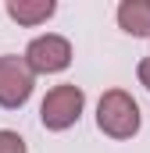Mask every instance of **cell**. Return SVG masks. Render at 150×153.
<instances>
[{"label": "cell", "instance_id": "cell-8", "mask_svg": "<svg viewBox=\"0 0 150 153\" xmlns=\"http://www.w3.org/2000/svg\"><path fill=\"white\" fill-rule=\"evenodd\" d=\"M136 75H140V82H143V85L150 89V57H143V61H140V68H136Z\"/></svg>", "mask_w": 150, "mask_h": 153}, {"label": "cell", "instance_id": "cell-7", "mask_svg": "<svg viewBox=\"0 0 150 153\" xmlns=\"http://www.w3.org/2000/svg\"><path fill=\"white\" fill-rule=\"evenodd\" d=\"M0 153H25V139L11 128H0Z\"/></svg>", "mask_w": 150, "mask_h": 153}, {"label": "cell", "instance_id": "cell-1", "mask_svg": "<svg viewBox=\"0 0 150 153\" xmlns=\"http://www.w3.org/2000/svg\"><path fill=\"white\" fill-rule=\"evenodd\" d=\"M97 128L111 139H132L140 132V103L125 89H107L97 103Z\"/></svg>", "mask_w": 150, "mask_h": 153}, {"label": "cell", "instance_id": "cell-4", "mask_svg": "<svg viewBox=\"0 0 150 153\" xmlns=\"http://www.w3.org/2000/svg\"><path fill=\"white\" fill-rule=\"evenodd\" d=\"M22 57L29 61V68L36 75H54V71H64L72 64V43L64 36H57V32H46V36L32 39Z\"/></svg>", "mask_w": 150, "mask_h": 153}, {"label": "cell", "instance_id": "cell-2", "mask_svg": "<svg viewBox=\"0 0 150 153\" xmlns=\"http://www.w3.org/2000/svg\"><path fill=\"white\" fill-rule=\"evenodd\" d=\"M82 107H86V93L75 82H64V85H54L43 96L39 121H43L46 132H64V128H72L75 121L82 117Z\"/></svg>", "mask_w": 150, "mask_h": 153}, {"label": "cell", "instance_id": "cell-3", "mask_svg": "<svg viewBox=\"0 0 150 153\" xmlns=\"http://www.w3.org/2000/svg\"><path fill=\"white\" fill-rule=\"evenodd\" d=\"M32 85H36V71L29 68L25 57H14V53L0 57V107L4 111L25 107V100L32 96Z\"/></svg>", "mask_w": 150, "mask_h": 153}, {"label": "cell", "instance_id": "cell-5", "mask_svg": "<svg viewBox=\"0 0 150 153\" xmlns=\"http://www.w3.org/2000/svg\"><path fill=\"white\" fill-rule=\"evenodd\" d=\"M118 25L136 39L150 36V0H122L118 4Z\"/></svg>", "mask_w": 150, "mask_h": 153}, {"label": "cell", "instance_id": "cell-6", "mask_svg": "<svg viewBox=\"0 0 150 153\" xmlns=\"http://www.w3.org/2000/svg\"><path fill=\"white\" fill-rule=\"evenodd\" d=\"M54 0H7V14L18 25H43L46 18H54Z\"/></svg>", "mask_w": 150, "mask_h": 153}]
</instances>
